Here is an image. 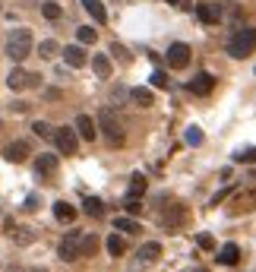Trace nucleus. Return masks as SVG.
<instances>
[{
  "instance_id": "f257e3e1",
  "label": "nucleus",
  "mask_w": 256,
  "mask_h": 272,
  "mask_svg": "<svg viewBox=\"0 0 256 272\" xmlns=\"http://www.w3.org/2000/svg\"><path fill=\"white\" fill-rule=\"evenodd\" d=\"M32 44H35V38H32L29 29H13V32H10V38H7V57H10V61H16V64H22L32 54Z\"/></svg>"
},
{
  "instance_id": "f03ea898",
  "label": "nucleus",
  "mask_w": 256,
  "mask_h": 272,
  "mask_svg": "<svg viewBox=\"0 0 256 272\" xmlns=\"http://www.w3.org/2000/svg\"><path fill=\"white\" fill-rule=\"evenodd\" d=\"M95 127L104 133V139H108L111 146H120L123 143V130H120V121L114 117V111L111 108H101L98 111V121H95Z\"/></svg>"
},
{
  "instance_id": "7ed1b4c3",
  "label": "nucleus",
  "mask_w": 256,
  "mask_h": 272,
  "mask_svg": "<svg viewBox=\"0 0 256 272\" xmlns=\"http://www.w3.org/2000/svg\"><path fill=\"white\" fill-rule=\"evenodd\" d=\"M256 51V29H237V35L228 41V54L231 57H250Z\"/></svg>"
},
{
  "instance_id": "20e7f679",
  "label": "nucleus",
  "mask_w": 256,
  "mask_h": 272,
  "mask_svg": "<svg viewBox=\"0 0 256 272\" xmlns=\"http://www.w3.org/2000/svg\"><path fill=\"white\" fill-rule=\"evenodd\" d=\"M54 143H57V149H60L63 155H76L79 152V136H76L73 127H57L54 130Z\"/></svg>"
},
{
  "instance_id": "39448f33",
  "label": "nucleus",
  "mask_w": 256,
  "mask_h": 272,
  "mask_svg": "<svg viewBox=\"0 0 256 272\" xmlns=\"http://www.w3.org/2000/svg\"><path fill=\"white\" fill-rule=\"evenodd\" d=\"M79 238H83L79 231H70L67 238L60 241V247H57V256H60L63 263H76V259H79Z\"/></svg>"
},
{
  "instance_id": "423d86ee",
  "label": "nucleus",
  "mask_w": 256,
  "mask_h": 272,
  "mask_svg": "<svg viewBox=\"0 0 256 272\" xmlns=\"http://www.w3.org/2000/svg\"><path fill=\"white\" fill-rule=\"evenodd\" d=\"M38 79H41V76L26 73V70H19V67H16L13 73L7 76V86L13 89V92H22V89H35V86H38Z\"/></svg>"
},
{
  "instance_id": "0eeeda50",
  "label": "nucleus",
  "mask_w": 256,
  "mask_h": 272,
  "mask_svg": "<svg viewBox=\"0 0 256 272\" xmlns=\"http://www.w3.org/2000/svg\"><path fill=\"white\" fill-rule=\"evenodd\" d=\"M256 209V187H250V190H240L231 196V212H253Z\"/></svg>"
},
{
  "instance_id": "6e6552de",
  "label": "nucleus",
  "mask_w": 256,
  "mask_h": 272,
  "mask_svg": "<svg viewBox=\"0 0 256 272\" xmlns=\"http://www.w3.org/2000/svg\"><path fill=\"white\" fill-rule=\"evenodd\" d=\"M190 64V48L183 41H174L171 48H168V67H174V70H183Z\"/></svg>"
},
{
  "instance_id": "1a4fd4ad",
  "label": "nucleus",
  "mask_w": 256,
  "mask_h": 272,
  "mask_svg": "<svg viewBox=\"0 0 256 272\" xmlns=\"http://www.w3.org/2000/svg\"><path fill=\"white\" fill-rule=\"evenodd\" d=\"M73 130H76V136H79V139H86V143H92V139L98 136V127H95V121H92L89 114H79V117H76V124H73Z\"/></svg>"
},
{
  "instance_id": "9d476101",
  "label": "nucleus",
  "mask_w": 256,
  "mask_h": 272,
  "mask_svg": "<svg viewBox=\"0 0 256 272\" xmlns=\"http://www.w3.org/2000/svg\"><path fill=\"white\" fill-rule=\"evenodd\" d=\"M196 16H200L206 26H218V22H222V7L218 4H196Z\"/></svg>"
},
{
  "instance_id": "9b49d317",
  "label": "nucleus",
  "mask_w": 256,
  "mask_h": 272,
  "mask_svg": "<svg viewBox=\"0 0 256 272\" xmlns=\"http://www.w3.org/2000/svg\"><path fill=\"white\" fill-rule=\"evenodd\" d=\"M57 168H60V161H57V155H51V152H44V155L35 158V171H38L41 177H54Z\"/></svg>"
},
{
  "instance_id": "f8f14e48",
  "label": "nucleus",
  "mask_w": 256,
  "mask_h": 272,
  "mask_svg": "<svg viewBox=\"0 0 256 272\" xmlns=\"http://www.w3.org/2000/svg\"><path fill=\"white\" fill-rule=\"evenodd\" d=\"M4 158L13 161V165L26 161V158H29V143H26V139H16V143H10V146L4 149Z\"/></svg>"
},
{
  "instance_id": "ddd939ff",
  "label": "nucleus",
  "mask_w": 256,
  "mask_h": 272,
  "mask_svg": "<svg viewBox=\"0 0 256 272\" xmlns=\"http://www.w3.org/2000/svg\"><path fill=\"white\" fill-rule=\"evenodd\" d=\"M183 222H187V209L183 206H168L161 212V225H168V228H180Z\"/></svg>"
},
{
  "instance_id": "4468645a",
  "label": "nucleus",
  "mask_w": 256,
  "mask_h": 272,
  "mask_svg": "<svg viewBox=\"0 0 256 272\" xmlns=\"http://www.w3.org/2000/svg\"><path fill=\"white\" fill-rule=\"evenodd\" d=\"M63 61L70 64V67H86V61H89V57H86V48H83V44H67V48H63Z\"/></svg>"
},
{
  "instance_id": "2eb2a0df",
  "label": "nucleus",
  "mask_w": 256,
  "mask_h": 272,
  "mask_svg": "<svg viewBox=\"0 0 256 272\" xmlns=\"http://www.w3.org/2000/svg\"><path fill=\"white\" fill-rule=\"evenodd\" d=\"M212 89H215V76L212 73H200V76H193V82H190L193 95H209Z\"/></svg>"
},
{
  "instance_id": "dca6fc26",
  "label": "nucleus",
  "mask_w": 256,
  "mask_h": 272,
  "mask_svg": "<svg viewBox=\"0 0 256 272\" xmlns=\"http://www.w3.org/2000/svg\"><path fill=\"white\" fill-rule=\"evenodd\" d=\"M130 98H133V104H139V108H152V104H155L152 89H143V86L130 89Z\"/></svg>"
},
{
  "instance_id": "f3484780",
  "label": "nucleus",
  "mask_w": 256,
  "mask_h": 272,
  "mask_svg": "<svg viewBox=\"0 0 256 272\" xmlns=\"http://www.w3.org/2000/svg\"><path fill=\"white\" fill-rule=\"evenodd\" d=\"M54 219H57V222H67V225H70V222H76V209L70 206L67 199H57V203H54Z\"/></svg>"
},
{
  "instance_id": "a211bd4d",
  "label": "nucleus",
  "mask_w": 256,
  "mask_h": 272,
  "mask_svg": "<svg viewBox=\"0 0 256 272\" xmlns=\"http://www.w3.org/2000/svg\"><path fill=\"white\" fill-rule=\"evenodd\" d=\"M237 259H240V247L237 244H225L222 250H218V263L222 266H234Z\"/></svg>"
},
{
  "instance_id": "6ab92c4d",
  "label": "nucleus",
  "mask_w": 256,
  "mask_h": 272,
  "mask_svg": "<svg viewBox=\"0 0 256 272\" xmlns=\"http://www.w3.org/2000/svg\"><path fill=\"white\" fill-rule=\"evenodd\" d=\"M83 7H86V13L98 22V26H104L108 22V13H104V7H101V0H83Z\"/></svg>"
},
{
  "instance_id": "aec40b11",
  "label": "nucleus",
  "mask_w": 256,
  "mask_h": 272,
  "mask_svg": "<svg viewBox=\"0 0 256 272\" xmlns=\"http://www.w3.org/2000/svg\"><path fill=\"white\" fill-rule=\"evenodd\" d=\"M83 212H86V215H92V219H101L104 215V203H101L98 196H86L83 199Z\"/></svg>"
},
{
  "instance_id": "412c9836",
  "label": "nucleus",
  "mask_w": 256,
  "mask_h": 272,
  "mask_svg": "<svg viewBox=\"0 0 256 272\" xmlns=\"http://www.w3.org/2000/svg\"><path fill=\"white\" fill-rule=\"evenodd\" d=\"M114 231H123V234H136L139 231V222L133 215H117L114 219Z\"/></svg>"
},
{
  "instance_id": "4be33fe9",
  "label": "nucleus",
  "mask_w": 256,
  "mask_h": 272,
  "mask_svg": "<svg viewBox=\"0 0 256 272\" xmlns=\"http://www.w3.org/2000/svg\"><path fill=\"white\" fill-rule=\"evenodd\" d=\"M92 70H95L101 79H108L111 76V57L108 54H95V57H92Z\"/></svg>"
},
{
  "instance_id": "5701e85b",
  "label": "nucleus",
  "mask_w": 256,
  "mask_h": 272,
  "mask_svg": "<svg viewBox=\"0 0 256 272\" xmlns=\"http://www.w3.org/2000/svg\"><path fill=\"white\" fill-rule=\"evenodd\" d=\"M104 247H108V253H111V256H123V253H126V241L120 238V234H117V231H114V234H111V238H108V241H104Z\"/></svg>"
},
{
  "instance_id": "b1692460",
  "label": "nucleus",
  "mask_w": 256,
  "mask_h": 272,
  "mask_svg": "<svg viewBox=\"0 0 256 272\" xmlns=\"http://www.w3.org/2000/svg\"><path fill=\"white\" fill-rule=\"evenodd\" d=\"M139 256H143L146 263H152V259L161 256V244H158V241H146L143 247H139Z\"/></svg>"
},
{
  "instance_id": "393cba45",
  "label": "nucleus",
  "mask_w": 256,
  "mask_h": 272,
  "mask_svg": "<svg viewBox=\"0 0 256 272\" xmlns=\"http://www.w3.org/2000/svg\"><path fill=\"white\" fill-rule=\"evenodd\" d=\"M95 250H98V238H95V234L79 238V256H95Z\"/></svg>"
},
{
  "instance_id": "a878e982",
  "label": "nucleus",
  "mask_w": 256,
  "mask_h": 272,
  "mask_svg": "<svg viewBox=\"0 0 256 272\" xmlns=\"http://www.w3.org/2000/svg\"><path fill=\"white\" fill-rule=\"evenodd\" d=\"M146 177L143 174H133V181H130V190H126V196H133V199H139V196H143L146 193Z\"/></svg>"
},
{
  "instance_id": "bb28decb",
  "label": "nucleus",
  "mask_w": 256,
  "mask_h": 272,
  "mask_svg": "<svg viewBox=\"0 0 256 272\" xmlns=\"http://www.w3.org/2000/svg\"><path fill=\"white\" fill-rule=\"evenodd\" d=\"M41 16L54 22V19H60V16H63V7H60V4H54V0H48V4H41Z\"/></svg>"
},
{
  "instance_id": "cd10ccee",
  "label": "nucleus",
  "mask_w": 256,
  "mask_h": 272,
  "mask_svg": "<svg viewBox=\"0 0 256 272\" xmlns=\"http://www.w3.org/2000/svg\"><path fill=\"white\" fill-rule=\"evenodd\" d=\"M76 38H79V44H92L98 35H95V29H92V26H79L76 29Z\"/></svg>"
},
{
  "instance_id": "c85d7f7f",
  "label": "nucleus",
  "mask_w": 256,
  "mask_h": 272,
  "mask_svg": "<svg viewBox=\"0 0 256 272\" xmlns=\"http://www.w3.org/2000/svg\"><path fill=\"white\" fill-rule=\"evenodd\" d=\"M32 130H35V136H41V139H54V127L44 124V121H35Z\"/></svg>"
},
{
  "instance_id": "c756f323",
  "label": "nucleus",
  "mask_w": 256,
  "mask_h": 272,
  "mask_svg": "<svg viewBox=\"0 0 256 272\" xmlns=\"http://www.w3.org/2000/svg\"><path fill=\"white\" fill-rule=\"evenodd\" d=\"M57 51H60V44H57L54 38H48V41L38 44V54H41V57H57Z\"/></svg>"
},
{
  "instance_id": "7c9ffc66",
  "label": "nucleus",
  "mask_w": 256,
  "mask_h": 272,
  "mask_svg": "<svg viewBox=\"0 0 256 272\" xmlns=\"http://www.w3.org/2000/svg\"><path fill=\"white\" fill-rule=\"evenodd\" d=\"M196 247H200V250H215V238L206 234V231H200L196 234Z\"/></svg>"
},
{
  "instance_id": "2f4dec72",
  "label": "nucleus",
  "mask_w": 256,
  "mask_h": 272,
  "mask_svg": "<svg viewBox=\"0 0 256 272\" xmlns=\"http://www.w3.org/2000/svg\"><path fill=\"white\" fill-rule=\"evenodd\" d=\"M183 139H187L190 146H203V130H200V127H187V133H183Z\"/></svg>"
},
{
  "instance_id": "473e14b6",
  "label": "nucleus",
  "mask_w": 256,
  "mask_h": 272,
  "mask_svg": "<svg viewBox=\"0 0 256 272\" xmlns=\"http://www.w3.org/2000/svg\"><path fill=\"white\" fill-rule=\"evenodd\" d=\"M13 241H16L19 247H26V244L35 241V234H32V228H19V234H13Z\"/></svg>"
},
{
  "instance_id": "72a5a7b5",
  "label": "nucleus",
  "mask_w": 256,
  "mask_h": 272,
  "mask_svg": "<svg viewBox=\"0 0 256 272\" xmlns=\"http://www.w3.org/2000/svg\"><path fill=\"white\" fill-rule=\"evenodd\" d=\"M234 161H247V165H253L256 161V149H240V152H234Z\"/></svg>"
},
{
  "instance_id": "f704fd0d",
  "label": "nucleus",
  "mask_w": 256,
  "mask_h": 272,
  "mask_svg": "<svg viewBox=\"0 0 256 272\" xmlns=\"http://www.w3.org/2000/svg\"><path fill=\"white\" fill-rule=\"evenodd\" d=\"M123 209H126V215L136 219L139 212H143V203H139V199H133V196H126V206H123Z\"/></svg>"
},
{
  "instance_id": "c9c22d12",
  "label": "nucleus",
  "mask_w": 256,
  "mask_h": 272,
  "mask_svg": "<svg viewBox=\"0 0 256 272\" xmlns=\"http://www.w3.org/2000/svg\"><path fill=\"white\" fill-rule=\"evenodd\" d=\"M152 86H155V89H168V73L155 70V73H152Z\"/></svg>"
},
{
  "instance_id": "e433bc0d",
  "label": "nucleus",
  "mask_w": 256,
  "mask_h": 272,
  "mask_svg": "<svg viewBox=\"0 0 256 272\" xmlns=\"http://www.w3.org/2000/svg\"><path fill=\"white\" fill-rule=\"evenodd\" d=\"M111 54H117V57H120V61H123V64H126V61H130V54H126V48H123V44H117V41H114V44H111Z\"/></svg>"
},
{
  "instance_id": "4c0bfd02",
  "label": "nucleus",
  "mask_w": 256,
  "mask_h": 272,
  "mask_svg": "<svg viewBox=\"0 0 256 272\" xmlns=\"http://www.w3.org/2000/svg\"><path fill=\"white\" fill-rule=\"evenodd\" d=\"M26 209H29V212H35V209H38V199L29 196V199H26Z\"/></svg>"
},
{
  "instance_id": "58836bf2",
  "label": "nucleus",
  "mask_w": 256,
  "mask_h": 272,
  "mask_svg": "<svg viewBox=\"0 0 256 272\" xmlns=\"http://www.w3.org/2000/svg\"><path fill=\"white\" fill-rule=\"evenodd\" d=\"M193 272H209V269H193Z\"/></svg>"
},
{
  "instance_id": "ea45409f",
  "label": "nucleus",
  "mask_w": 256,
  "mask_h": 272,
  "mask_svg": "<svg viewBox=\"0 0 256 272\" xmlns=\"http://www.w3.org/2000/svg\"><path fill=\"white\" fill-rule=\"evenodd\" d=\"M168 4H177V0H168Z\"/></svg>"
}]
</instances>
